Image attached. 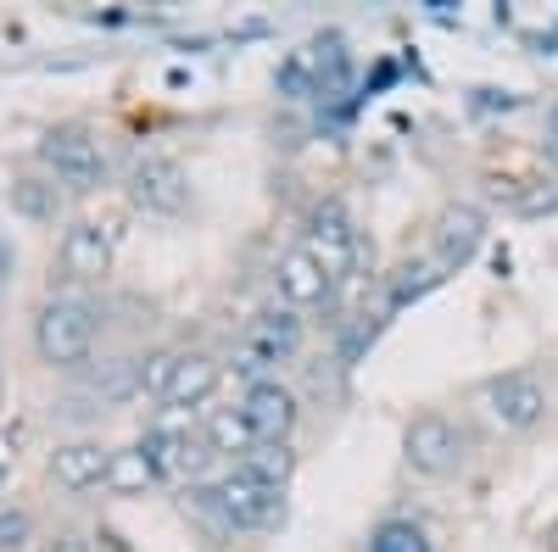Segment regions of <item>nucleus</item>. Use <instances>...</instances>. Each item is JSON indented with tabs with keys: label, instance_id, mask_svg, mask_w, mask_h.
Instances as JSON below:
<instances>
[{
	"label": "nucleus",
	"instance_id": "nucleus-1",
	"mask_svg": "<svg viewBox=\"0 0 558 552\" xmlns=\"http://www.w3.org/2000/svg\"><path fill=\"white\" fill-rule=\"evenodd\" d=\"M34 352L51 368H84L89 352H96V307L78 296L45 302L34 318Z\"/></svg>",
	"mask_w": 558,
	"mask_h": 552
},
{
	"label": "nucleus",
	"instance_id": "nucleus-2",
	"mask_svg": "<svg viewBox=\"0 0 558 552\" xmlns=\"http://www.w3.org/2000/svg\"><path fill=\"white\" fill-rule=\"evenodd\" d=\"M402 457H408L413 475L447 480V475L463 469V457H470V436H463V425L452 419V413L430 407V413H418V419H408V430H402Z\"/></svg>",
	"mask_w": 558,
	"mask_h": 552
},
{
	"label": "nucleus",
	"instance_id": "nucleus-3",
	"mask_svg": "<svg viewBox=\"0 0 558 552\" xmlns=\"http://www.w3.org/2000/svg\"><path fill=\"white\" fill-rule=\"evenodd\" d=\"M302 352V318L291 307H263L252 324L241 330V346H235V375L252 380H268L279 363H291Z\"/></svg>",
	"mask_w": 558,
	"mask_h": 552
},
{
	"label": "nucleus",
	"instance_id": "nucleus-4",
	"mask_svg": "<svg viewBox=\"0 0 558 552\" xmlns=\"http://www.w3.org/2000/svg\"><path fill=\"white\" fill-rule=\"evenodd\" d=\"M123 191L129 207L146 212V218H179L191 207V173H184L168 151H140L123 173Z\"/></svg>",
	"mask_w": 558,
	"mask_h": 552
},
{
	"label": "nucleus",
	"instance_id": "nucleus-5",
	"mask_svg": "<svg viewBox=\"0 0 558 552\" xmlns=\"http://www.w3.org/2000/svg\"><path fill=\"white\" fill-rule=\"evenodd\" d=\"M39 162L57 173V184H68V191H101L107 184V146L101 134H89L84 123H62L39 140Z\"/></svg>",
	"mask_w": 558,
	"mask_h": 552
},
{
	"label": "nucleus",
	"instance_id": "nucleus-6",
	"mask_svg": "<svg viewBox=\"0 0 558 552\" xmlns=\"http://www.w3.org/2000/svg\"><path fill=\"white\" fill-rule=\"evenodd\" d=\"M481 402H486V419L508 436H525L547 419V385L531 375V368H508V375L486 380Z\"/></svg>",
	"mask_w": 558,
	"mask_h": 552
},
{
	"label": "nucleus",
	"instance_id": "nucleus-7",
	"mask_svg": "<svg viewBox=\"0 0 558 552\" xmlns=\"http://www.w3.org/2000/svg\"><path fill=\"white\" fill-rule=\"evenodd\" d=\"M207 486H213V496H218L229 530H268L279 514H286V496H279L274 486H263L257 475H246L241 464L223 469V475L207 480Z\"/></svg>",
	"mask_w": 558,
	"mask_h": 552
},
{
	"label": "nucleus",
	"instance_id": "nucleus-8",
	"mask_svg": "<svg viewBox=\"0 0 558 552\" xmlns=\"http://www.w3.org/2000/svg\"><path fill=\"white\" fill-rule=\"evenodd\" d=\"M302 246H307L324 268H330L336 280H347V273L357 268V257H363V235H357V223L347 218L341 201H318V207L307 212Z\"/></svg>",
	"mask_w": 558,
	"mask_h": 552
},
{
	"label": "nucleus",
	"instance_id": "nucleus-9",
	"mask_svg": "<svg viewBox=\"0 0 558 552\" xmlns=\"http://www.w3.org/2000/svg\"><path fill=\"white\" fill-rule=\"evenodd\" d=\"M336 285H341V280H336V273L324 268L302 241H296V246H286V252L274 257V296H279V307H291V312L324 307V302L336 296Z\"/></svg>",
	"mask_w": 558,
	"mask_h": 552
},
{
	"label": "nucleus",
	"instance_id": "nucleus-10",
	"mask_svg": "<svg viewBox=\"0 0 558 552\" xmlns=\"http://www.w3.org/2000/svg\"><path fill=\"white\" fill-rule=\"evenodd\" d=\"M241 413L252 419L257 441H291L296 425H302V396L279 380V375H268V380H252V385H246Z\"/></svg>",
	"mask_w": 558,
	"mask_h": 552
},
{
	"label": "nucleus",
	"instance_id": "nucleus-11",
	"mask_svg": "<svg viewBox=\"0 0 558 552\" xmlns=\"http://www.w3.org/2000/svg\"><path fill=\"white\" fill-rule=\"evenodd\" d=\"M112 252H118V229L96 223V218H78L62 235V273L78 285H96L112 273Z\"/></svg>",
	"mask_w": 558,
	"mask_h": 552
},
{
	"label": "nucleus",
	"instance_id": "nucleus-12",
	"mask_svg": "<svg viewBox=\"0 0 558 552\" xmlns=\"http://www.w3.org/2000/svg\"><path fill=\"white\" fill-rule=\"evenodd\" d=\"M430 241H436V262L441 268H463L486 241V212L470 207V201H447L436 229H430Z\"/></svg>",
	"mask_w": 558,
	"mask_h": 552
},
{
	"label": "nucleus",
	"instance_id": "nucleus-13",
	"mask_svg": "<svg viewBox=\"0 0 558 552\" xmlns=\"http://www.w3.org/2000/svg\"><path fill=\"white\" fill-rule=\"evenodd\" d=\"M218 380H223V363H218L213 352H179V368H173L162 402H168L173 413H196V407L213 402Z\"/></svg>",
	"mask_w": 558,
	"mask_h": 552
},
{
	"label": "nucleus",
	"instance_id": "nucleus-14",
	"mask_svg": "<svg viewBox=\"0 0 558 552\" xmlns=\"http://www.w3.org/2000/svg\"><path fill=\"white\" fill-rule=\"evenodd\" d=\"M107 469H112V452L101 441H62L51 452V480L62 491H89V486H107Z\"/></svg>",
	"mask_w": 558,
	"mask_h": 552
},
{
	"label": "nucleus",
	"instance_id": "nucleus-15",
	"mask_svg": "<svg viewBox=\"0 0 558 552\" xmlns=\"http://www.w3.org/2000/svg\"><path fill=\"white\" fill-rule=\"evenodd\" d=\"M202 436H207V446L218 457H235V464H246L252 446H257V430H252V419L241 407H207L202 413Z\"/></svg>",
	"mask_w": 558,
	"mask_h": 552
},
{
	"label": "nucleus",
	"instance_id": "nucleus-16",
	"mask_svg": "<svg viewBox=\"0 0 558 552\" xmlns=\"http://www.w3.org/2000/svg\"><path fill=\"white\" fill-rule=\"evenodd\" d=\"M151 486H162V469H157V457L146 452V441L118 446L112 452V469H107V491L112 496H146Z\"/></svg>",
	"mask_w": 558,
	"mask_h": 552
},
{
	"label": "nucleus",
	"instance_id": "nucleus-17",
	"mask_svg": "<svg viewBox=\"0 0 558 552\" xmlns=\"http://www.w3.org/2000/svg\"><path fill=\"white\" fill-rule=\"evenodd\" d=\"M241 469L257 475V480L274 486V491H286V480H291V469H296V452H291V441H257Z\"/></svg>",
	"mask_w": 558,
	"mask_h": 552
},
{
	"label": "nucleus",
	"instance_id": "nucleus-18",
	"mask_svg": "<svg viewBox=\"0 0 558 552\" xmlns=\"http://www.w3.org/2000/svg\"><path fill=\"white\" fill-rule=\"evenodd\" d=\"M12 207H17L23 218H34V223H57L62 191H57V184H45V179H17V184H12Z\"/></svg>",
	"mask_w": 558,
	"mask_h": 552
},
{
	"label": "nucleus",
	"instance_id": "nucleus-19",
	"mask_svg": "<svg viewBox=\"0 0 558 552\" xmlns=\"http://www.w3.org/2000/svg\"><path fill=\"white\" fill-rule=\"evenodd\" d=\"M173 368H179V352H146L134 363V396H168V380H173Z\"/></svg>",
	"mask_w": 558,
	"mask_h": 552
},
{
	"label": "nucleus",
	"instance_id": "nucleus-20",
	"mask_svg": "<svg viewBox=\"0 0 558 552\" xmlns=\"http://www.w3.org/2000/svg\"><path fill=\"white\" fill-rule=\"evenodd\" d=\"M436 280H441V262H436V257H430V262H402L397 280H391V307H402L408 296H425Z\"/></svg>",
	"mask_w": 558,
	"mask_h": 552
},
{
	"label": "nucleus",
	"instance_id": "nucleus-21",
	"mask_svg": "<svg viewBox=\"0 0 558 552\" xmlns=\"http://www.w3.org/2000/svg\"><path fill=\"white\" fill-rule=\"evenodd\" d=\"M368 552H430V541H425V530L418 525H380V536H375V547Z\"/></svg>",
	"mask_w": 558,
	"mask_h": 552
},
{
	"label": "nucleus",
	"instance_id": "nucleus-22",
	"mask_svg": "<svg viewBox=\"0 0 558 552\" xmlns=\"http://www.w3.org/2000/svg\"><path fill=\"white\" fill-rule=\"evenodd\" d=\"M28 536H34V514L7 502V508H0V552H23Z\"/></svg>",
	"mask_w": 558,
	"mask_h": 552
},
{
	"label": "nucleus",
	"instance_id": "nucleus-23",
	"mask_svg": "<svg viewBox=\"0 0 558 552\" xmlns=\"http://www.w3.org/2000/svg\"><path fill=\"white\" fill-rule=\"evenodd\" d=\"M45 552H89V541L78 530H62V536H51V547H45Z\"/></svg>",
	"mask_w": 558,
	"mask_h": 552
},
{
	"label": "nucleus",
	"instance_id": "nucleus-24",
	"mask_svg": "<svg viewBox=\"0 0 558 552\" xmlns=\"http://www.w3.org/2000/svg\"><path fill=\"white\" fill-rule=\"evenodd\" d=\"M547 151H553V162H558V101H553V112H547Z\"/></svg>",
	"mask_w": 558,
	"mask_h": 552
},
{
	"label": "nucleus",
	"instance_id": "nucleus-25",
	"mask_svg": "<svg viewBox=\"0 0 558 552\" xmlns=\"http://www.w3.org/2000/svg\"><path fill=\"white\" fill-rule=\"evenodd\" d=\"M547 552H558V519L547 525Z\"/></svg>",
	"mask_w": 558,
	"mask_h": 552
},
{
	"label": "nucleus",
	"instance_id": "nucleus-26",
	"mask_svg": "<svg viewBox=\"0 0 558 552\" xmlns=\"http://www.w3.org/2000/svg\"><path fill=\"white\" fill-rule=\"evenodd\" d=\"M0 486H7V446H0Z\"/></svg>",
	"mask_w": 558,
	"mask_h": 552
}]
</instances>
